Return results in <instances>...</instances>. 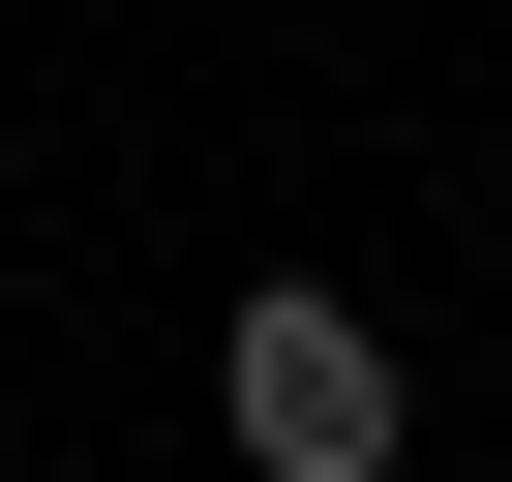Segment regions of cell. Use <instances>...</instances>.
<instances>
[{"instance_id":"1","label":"cell","mask_w":512,"mask_h":482,"mask_svg":"<svg viewBox=\"0 0 512 482\" xmlns=\"http://www.w3.org/2000/svg\"><path fill=\"white\" fill-rule=\"evenodd\" d=\"M211 422H241V482H392V332L332 272H272V302L211 332Z\"/></svg>"}]
</instances>
